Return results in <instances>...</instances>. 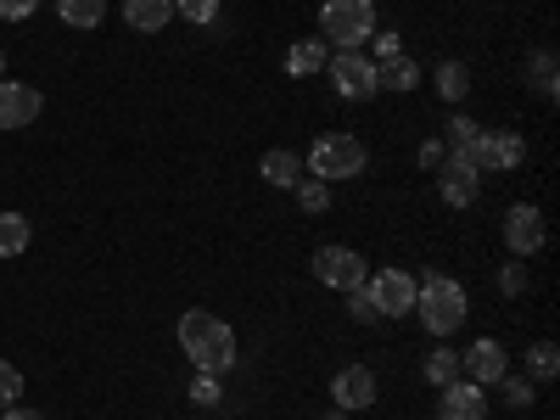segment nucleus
Listing matches in <instances>:
<instances>
[{
    "label": "nucleus",
    "mask_w": 560,
    "mask_h": 420,
    "mask_svg": "<svg viewBox=\"0 0 560 420\" xmlns=\"http://www.w3.org/2000/svg\"><path fill=\"white\" fill-rule=\"evenodd\" d=\"M376 34V0H325L319 7V39L337 51H359Z\"/></svg>",
    "instance_id": "obj_3"
},
{
    "label": "nucleus",
    "mask_w": 560,
    "mask_h": 420,
    "mask_svg": "<svg viewBox=\"0 0 560 420\" xmlns=\"http://www.w3.org/2000/svg\"><path fill=\"white\" fill-rule=\"evenodd\" d=\"M314 280L348 298V292H359L364 280H370V269H364V258H359L353 247H319V253H314Z\"/></svg>",
    "instance_id": "obj_8"
},
{
    "label": "nucleus",
    "mask_w": 560,
    "mask_h": 420,
    "mask_svg": "<svg viewBox=\"0 0 560 420\" xmlns=\"http://www.w3.org/2000/svg\"><path fill=\"white\" fill-rule=\"evenodd\" d=\"M34 12H39V0H0V18H7V23H23Z\"/></svg>",
    "instance_id": "obj_32"
},
{
    "label": "nucleus",
    "mask_w": 560,
    "mask_h": 420,
    "mask_svg": "<svg viewBox=\"0 0 560 420\" xmlns=\"http://www.w3.org/2000/svg\"><path fill=\"white\" fill-rule=\"evenodd\" d=\"M438 90H443V102H465V96H471V68H465V62H443L438 68Z\"/></svg>",
    "instance_id": "obj_21"
},
{
    "label": "nucleus",
    "mask_w": 560,
    "mask_h": 420,
    "mask_svg": "<svg viewBox=\"0 0 560 420\" xmlns=\"http://www.w3.org/2000/svg\"><path fill=\"white\" fill-rule=\"evenodd\" d=\"M443 158H448L443 140H427V147H420V168H443Z\"/></svg>",
    "instance_id": "obj_35"
},
{
    "label": "nucleus",
    "mask_w": 560,
    "mask_h": 420,
    "mask_svg": "<svg viewBox=\"0 0 560 420\" xmlns=\"http://www.w3.org/2000/svg\"><path fill=\"white\" fill-rule=\"evenodd\" d=\"M465 163L477 174H510L527 163V140L516 129H493V135H477L471 147H465Z\"/></svg>",
    "instance_id": "obj_5"
},
{
    "label": "nucleus",
    "mask_w": 560,
    "mask_h": 420,
    "mask_svg": "<svg viewBox=\"0 0 560 420\" xmlns=\"http://www.w3.org/2000/svg\"><path fill=\"white\" fill-rule=\"evenodd\" d=\"M499 292H504V298H522V292H527V258H516V264L499 269Z\"/></svg>",
    "instance_id": "obj_28"
},
{
    "label": "nucleus",
    "mask_w": 560,
    "mask_h": 420,
    "mask_svg": "<svg viewBox=\"0 0 560 420\" xmlns=\"http://www.w3.org/2000/svg\"><path fill=\"white\" fill-rule=\"evenodd\" d=\"M443 398H438V420H488V393L477 387V382H448V387H438Z\"/></svg>",
    "instance_id": "obj_13"
},
{
    "label": "nucleus",
    "mask_w": 560,
    "mask_h": 420,
    "mask_svg": "<svg viewBox=\"0 0 560 420\" xmlns=\"http://www.w3.org/2000/svg\"><path fill=\"white\" fill-rule=\"evenodd\" d=\"M348 314H353L359 325H376V308H370V298H364V287H359V292H348Z\"/></svg>",
    "instance_id": "obj_33"
},
{
    "label": "nucleus",
    "mask_w": 560,
    "mask_h": 420,
    "mask_svg": "<svg viewBox=\"0 0 560 420\" xmlns=\"http://www.w3.org/2000/svg\"><path fill=\"white\" fill-rule=\"evenodd\" d=\"M258 174H264V185H280V191H292V185L303 179V158L287 152V147H275V152L258 158Z\"/></svg>",
    "instance_id": "obj_16"
},
{
    "label": "nucleus",
    "mask_w": 560,
    "mask_h": 420,
    "mask_svg": "<svg viewBox=\"0 0 560 420\" xmlns=\"http://www.w3.org/2000/svg\"><path fill=\"white\" fill-rule=\"evenodd\" d=\"M57 12H62L68 28H102L107 0H57Z\"/></svg>",
    "instance_id": "obj_20"
},
{
    "label": "nucleus",
    "mask_w": 560,
    "mask_h": 420,
    "mask_svg": "<svg viewBox=\"0 0 560 420\" xmlns=\"http://www.w3.org/2000/svg\"><path fill=\"white\" fill-rule=\"evenodd\" d=\"M527 370H533V382H555V376H560V353H555V342H538V348L527 353Z\"/></svg>",
    "instance_id": "obj_24"
},
{
    "label": "nucleus",
    "mask_w": 560,
    "mask_h": 420,
    "mask_svg": "<svg viewBox=\"0 0 560 420\" xmlns=\"http://www.w3.org/2000/svg\"><path fill=\"white\" fill-rule=\"evenodd\" d=\"M325 73H331V90H337L342 102L382 96V90H376V62H370L364 51H337L331 62H325Z\"/></svg>",
    "instance_id": "obj_6"
},
{
    "label": "nucleus",
    "mask_w": 560,
    "mask_h": 420,
    "mask_svg": "<svg viewBox=\"0 0 560 420\" xmlns=\"http://www.w3.org/2000/svg\"><path fill=\"white\" fill-rule=\"evenodd\" d=\"M18 398H23V376H18V364L0 359V409H12Z\"/></svg>",
    "instance_id": "obj_29"
},
{
    "label": "nucleus",
    "mask_w": 560,
    "mask_h": 420,
    "mask_svg": "<svg viewBox=\"0 0 560 420\" xmlns=\"http://www.w3.org/2000/svg\"><path fill=\"white\" fill-rule=\"evenodd\" d=\"M364 147H359V140L353 135H319L314 140V147H308V174L314 179H325V185H337V179H359L364 174Z\"/></svg>",
    "instance_id": "obj_4"
},
{
    "label": "nucleus",
    "mask_w": 560,
    "mask_h": 420,
    "mask_svg": "<svg viewBox=\"0 0 560 420\" xmlns=\"http://www.w3.org/2000/svg\"><path fill=\"white\" fill-rule=\"evenodd\" d=\"M331 398H337V409H370L376 404V370L370 364H348V370H337V382H331Z\"/></svg>",
    "instance_id": "obj_14"
},
{
    "label": "nucleus",
    "mask_w": 560,
    "mask_h": 420,
    "mask_svg": "<svg viewBox=\"0 0 560 420\" xmlns=\"http://www.w3.org/2000/svg\"><path fill=\"white\" fill-rule=\"evenodd\" d=\"M544 213L533 208V202H516L504 213V247H510V258H538L544 253Z\"/></svg>",
    "instance_id": "obj_9"
},
{
    "label": "nucleus",
    "mask_w": 560,
    "mask_h": 420,
    "mask_svg": "<svg viewBox=\"0 0 560 420\" xmlns=\"http://www.w3.org/2000/svg\"><path fill=\"white\" fill-rule=\"evenodd\" d=\"M174 18V0H124V23L135 34H163Z\"/></svg>",
    "instance_id": "obj_15"
},
{
    "label": "nucleus",
    "mask_w": 560,
    "mask_h": 420,
    "mask_svg": "<svg viewBox=\"0 0 560 420\" xmlns=\"http://www.w3.org/2000/svg\"><path fill=\"white\" fill-rule=\"evenodd\" d=\"M477 135H482V124H477V118H465V113H454V118H448V147H454V152H465Z\"/></svg>",
    "instance_id": "obj_27"
},
{
    "label": "nucleus",
    "mask_w": 560,
    "mask_h": 420,
    "mask_svg": "<svg viewBox=\"0 0 560 420\" xmlns=\"http://www.w3.org/2000/svg\"><path fill=\"white\" fill-rule=\"evenodd\" d=\"M0 420H39V415H34V409H18V404H12V409L0 415Z\"/></svg>",
    "instance_id": "obj_36"
},
{
    "label": "nucleus",
    "mask_w": 560,
    "mask_h": 420,
    "mask_svg": "<svg viewBox=\"0 0 560 420\" xmlns=\"http://www.w3.org/2000/svg\"><path fill=\"white\" fill-rule=\"evenodd\" d=\"M427 382H432V387L459 382V353H454V348H432V353H427Z\"/></svg>",
    "instance_id": "obj_22"
},
{
    "label": "nucleus",
    "mask_w": 560,
    "mask_h": 420,
    "mask_svg": "<svg viewBox=\"0 0 560 420\" xmlns=\"http://www.w3.org/2000/svg\"><path fill=\"white\" fill-rule=\"evenodd\" d=\"M39 113H45V96H39L34 84L0 79V129H28Z\"/></svg>",
    "instance_id": "obj_11"
},
{
    "label": "nucleus",
    "mask_w": 560,
    "mask_h": 420,
    "mask_svg": "<svg viewBox=\"0 0 560 420\" xmlns=\"http://www.w3.org/2000/svg\"><path fill=\"white\" fill-rule=\"evenodd\" d=\"M420 84V62L415 57H387V62H376V90H393V96H409V90Z\"/></svg>",
    "instance_id": "obj_17"
},
{
    "label": "nucleus",
    "mask_w": 560,
    "mask_h": 420,
    "mask_svg": "<svg viewBox=\"0 0 560 420\" xmlns=\"http://www.w3.org/2000/svg\"><path fill=\"white\" fill-rule=\"evenodd\" d=\"M493 387H504V404H510V409H527V404H533V387H527L522 376H510V370H504Z\"/></svg>",
    "instance_id": "obj_30"
},
{
    "label": "nucleus",
    "mask_w": 560,
    "mask_h": 420,
    "mask_svg": "<svg viewBox=\"0 0 560 420\" xmlns=\"http://www.w3.org/2000/svg\"><path fill=\"white\" fill-rule=\"evenodd\" d=\"M28 242H34V224H28V213H0V258H18V253H28Z\"/></svg>",
    "instance_id": "obj_19"
},
{
    "label": "nucleus",
    "mask_w": 560,
    "mask_h": 420,
    "mask_svg": "<svg viewBox=\"0 0 560 420\" xmlns=\"http://www.w3.org/2000/svg\"><path fill=\"white\" fill-rule=\"evenodd\" d=\"M364 298H370V308H376V319H404V314H415V275H404V269L370 275Z\"/></svg>",
    "instance_id": "obj_7"
},
{
    "label": "nucleus",
    "mask_w": 560,
    "mask_h": 420,
    "mask_svg": "<svg viewBox=\"0 0 560 420\" xmlns=\"http://www.w3.org/2000/svg\"><path fill=\"white\" fill-rule=\"evenodd\" d=\"M325 62H331V45H325V39H298L292 51H287V73H292V79L325 73Z\"/></svg>",
    "instance_id": "obj_18"
},
{
    "label": "nucleus",
    "mask_w": 560,
    "mask_h": 420,
    "mask_svg": "<svg viewBox=\"0 0 560 420\" xmlns=\"http://www.w3.org/2000/svg\"><path fill=\"white\" fill-rule=\"evenodd\" d=\"M465 314H471V303H465V287L454 275H427V280H415V319L427 325L432 337H454Z\"/></svg>",
    "instance_id": "obj_2"
},
{
    "label": "nucleus",
    "mask_w": 560,
    "mask_h": 420,
    "mask_svg": "<svg viewBox=\"0 0 560 420\" xmlns=\"http://www.w3.org/2000/svg\"><path fill=\"white\" fill-rule=\"evenodd\" d=\"M174 12H179L185 23L208 28V23H219V0H174Z\"/></svg>",
    "instance_id": "obj_26"
},
{
    "label": "nucleus",
    "mask_w": 560,
    "mask_h": 420,
    "mask_svg": "<svg viewBox=\"0 0 560 420\" xmlns=\"http://www.w3.org/2000/svg\"><path fill=\"white\" fill-rule=\"evenodd\" d=\"M292 191H298L303 213H325V208H331V185H325V179H314V174H303V179L292 185Z\"/></svg>",
    "instance_id": "obj_23"
},
{
    "label": "nucleus",
    "mask_w": 560,
    "mask_h": 420,
    "mask_svg": "<svg viewBox=\"0 0 560 420\" xmlns=\"http://www.w3.org/2000/svg\"><path fill=\"white\" fill-rule=\"evenodd\" d=\"M504 370H510V359H504V348H499L493 337H482V342H471V348L459 353V376L477 382V387H493Z\"/></svg>",
    "instance_id": "obj_12"
},
{
    "label": "nucleus",
    "mask_w": 560,
    "mask_h": 420,
    "mask_svg": "<svg viewBox=\"0 0 560 420\" xmlns=\"http://www.w3.org/2000/svg\"><path fill=\"white\" fill-rule=\"evenodd\" d=\"M319 420H353V415L348 409H331V415H319Z\"/></svg>",
    "instance_id": "obj_37"
},
{
    "label": "nucleus",
    "mask_w": 560,
    "mask_h": 420,
    "mask_svg": "<svg viewBox=\"0 0 560 420\" xmlns=\"http://www.w3.org/2000/svg\"><path fill=\"white\" fill-rule=\"evenodd\" d=\"M477 185H482V174L465 163V152H448V158H443V168H438V197H443L448 208H471V202H477Z\"/></svg>",
    "instance_id": "obj_10"
},
{
    "label": "nucleus",
    "mask_w": 560,
    "mask_h": 420,
    "mask_svg": "<svg viewBox=\"0 0 560 420\" xmlns=\"http://www.w3.org/2000/svg\"><path fill=\"white\" fill-rule=\"evenodd\" d=\"M191 404H219V376H202V370H197V382H191Z\"/></svg>",
    "instance_id": "obj_31"
},
{
    "label": "nucleus",
    "mask_w": 560,
    "mask_h": 420,
    "mask_svg": "<svg viewBox=\"0 0 560 420\" xmlns=\"http://www.w3.org/2000/svg\"><path fill=\"white\" fill-rule=\"evenodd\" d=\"M0 73H7V57H0Z\"/></svg>",
    "instance_id": "obj_38"
},
{
    "label": "nucleus",
    "mask_w": 560,
    "mask_h": 420,
    "mask_svg": "<svg viewBox=\"0 0 560 420\" xmlns=\"http://www.w3.org/2000/svg\"><path fill=\"white\" fill-rule=\"evenodd\" d=\"M527 73H533V90H538V96L555 102V90H560V84H555V51H538Z\"/></svg>",
    "instance_id": "obj_25"
},
{
    "label": "nucleus",
    "mask_w": 560,
    "mask_h": 420,
    "mask_svg": "<svg viewBox=\"0 0 560 420\" xmlns=\"http://www.w3.org/2000/svg\"><path fill=\"white\" fill-rule=\"evenodd\" d=\"M179 348L185 359H191L202 376H224L230 364H236V331L208 314V308H191V314H179Z\"/></svg>",
    "instance_id": "obj_1"
},
{
    "label": "nucleus",
    "mask_w": 560,
    "mask_h": 420,
    "mask_svg": "<svg viewBox=\"0 0 560 420\" xmlns=\"http://www.w3.org/2000/svg\"><path fill=\"white\" fill-rule=\"evenodd\" d=\"M370 45H376V62H387V57H398V51H404L393 28H387V34H370Z\"/></svg>",
    "instance_id": "obj_34"
}]
</instances>
